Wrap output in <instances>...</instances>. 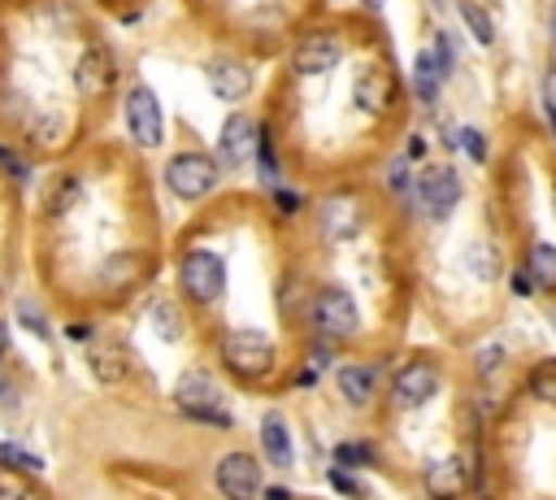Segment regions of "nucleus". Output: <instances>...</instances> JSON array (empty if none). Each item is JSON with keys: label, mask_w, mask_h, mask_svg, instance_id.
<instances>
[{"label": "nucleus", "mask_w": 556, "mask_h": 500, "mask_svg": "<svg viewBox=\"0 0 556 500\" xmlns=\"http://www.w3.org/2000/svg\"><path fill=\"white\" fill-rule=\"evenodd\" d=\"M552 48H556V4H552Z\"/></svg>", "instance_id": "ea45409f"}, {"label": "nucleus", "mask_w": 556, "mask_h": 500, "mask_svg": "<svg viewBox=\"0 0 556 500\" xmlns=\"http://www.w3.org/2000/svg\"><path fill=\"white\" fill-rule=\"evenodd\" d=\"M274 204H282V213H295V204H300V200H295L291 191H282V187H274Z\"/></svg>", "instance_id": "f704fd0d"}, {"label": "nucleus", "mask_w": 556, "mask_h": 500, "mask_svg": "<svg viewBox=\"0 0 556 500\" xmlns=\"http://www.w3.org/2000/svg\"><path fill=\"white\" fill-rule=\"evenodd\" d=\"M460 148H465L473 161H486V139H482V130L465 126V130H460Z\"/></svg>", "instance_id": "7c9ffc66"}, {"label": "nucleus", "mask_w": 556, "mask_h": 500, "mask_svg": "<svg viewBox=\"0 0 556 500\" xmlns=\"http://www.w3.org/2000/svg\"><path fill=\"white\" fill-rule=\"evenodd\" d=\"M365 4H369V9H382V4H387V0H365Z\"/></svg>", "instance_id": "a19ab883"}, {"label": "nucleus", "mask_w": 556, "mask_h": 500, "mask_svg": "<svg viewBox=\"0 0 556 500\" xmlns=\"http://www.w3.org/2000/svg\"><path fill=\"white\" fill-rule=\"evenodd\" d=\"M74 83L83 96H104L113 87V61L100 52V48H87L78 57V70H74Z\"/></svg>", "instance_id": "2eb2a0df"}, {"label": "nucleus", "mask_w": 556, "mask_h": 500, "mask_svg": "<svg viewBox=\"0 0 556 500\" xmlns=\"http://www.w3.org/2000/svg\"><path fill=\"white\" fill-rule=\"evenodd\" d=\"M126 126L135 135L139 148H156L165 126H161V104L152 96V87H130L126 91Z\"/></svg>", "instance_id": "0eeeda50"}, {"label": "nucleus", "mask_w": 556, "mask_h": 500, "mask_svg": "<svg viewBox=\"0 0 556 500\" xmlns=\"http://www.w3.org/2000/svg\"><path fill=\"white\" fill-rule=\"evenodd\" d=\"M513 291H517V296H530V291H534L530 274H513Z\"/></svg>", "instance_id": "c9c22d12"}, {"label": "nucleus", "mask_w": 556, "mask_h": 500, "mask_svg": "<svg viewBox=\"0 0 556 500\" xmlns=\"http://www.w3.org/2000/svg\"><path fill=\"white\" fill-rule=\"evenodd\" d=\"M217 491L230 500H248L261 491V465L248 452H226L217 465Z\"/></svg>", "instance_id": "1a4fd4ad"}, {"label": "nucleus", "mask_w": 556, "mask_h": 500, "mask_svg": "<svg viewBox=\"0 0 556 500\" xmlns=\"http://www.w3.org/2000/svg\"><path fill=\"white\" fill-rule=\"evenodd\" d=\"M65 330H70L74 339H87V335H91V330H87V322H74V326H65Z\"/></svg>", "instance_id": "4c0bfd02"}, {"label": "nucleus", "mask_w": 556, "mask_h": 500, "mask_svg": "<svg viewBox=\"0 0 556 500\" xmlns=\"http://www.w3.org/2000/svg\"><path fill=\"white\" fill-rule=\"evenodd\" d=\"M387 178H391V191H408V174H404V161H395Z\"/></svg>", "instance_id": "72a5a7b5"}, {"label": "nucleus", "mask_w": 556, "mask_h": 500, "mask_svg": "<svg viewBox=\"0 0 556 500\" xmlns=\"http://www.w3.org/2000/svg\"><path fill=\"white\" fill-rule=\"evenodd\" d=\"M26 130H30V139H35L39 148H61V143L70 139V117L56 113V109H48V113H35V122H30Z\"/></svg>", "instance_id": "a211bd4d"}, {"label": "nucleus", "mask_w": 556, "mask_h": 500, "mask_svg": "<svg viewBox=\"0 0 556 500\" xmlns=\"http://www.w3.org/2000/svg\"><path fill=\"white\" fill-rule=\"evenodd\" d=\"M0 465L4 470H17V474H39L43 470V461L30 457V452H22L17 443H0Z\"/></svg>", "instance_id": "cd10ccee"}, {"label": "nucleus", "mask_w": 556, "mask_h": 500, "mask_svg": "<svg viewBox=\"0 0 556 500\" xmlns=\"http://www.w3.org/2000/svg\"><path fill=\"white\" fill-rule=\"evenodd\" d=\"M256 165H261V183L278 187V157H274V139L265 130L256 135Z\"/></svg>", "instance_id": "bb28decb"}, {"label": "nucleus", "mask_w": 556, "mask_h": 500, "mask_svg": "<svg viewBox=\"0 0 556 500\" xmlns=\"http://www.w3.org/2000/svg\"><path fill=\"white\" fill-rule=\"evenodd\" d=\"M222 361L239 378H265L274 370V343L256 326H230L222 339Z\"/></svg>", "instance_id": "f257e3e1"}, {"label": "nucleus", "mask_w": 556, "mask_h": 500, "mask_svg": "<svg viewBox=\"0 0 556 500\" xmlns=\"http://www.w3.org/2000/svg\"><path fill=\"white\" fill-rule=\"evenodd\" d=\"M417 204L434 222L452 217V209L460 204V178H456V170L452 165H426L417 174Z\"/></svg>", "instance_id": "39448f33"}, {"label": "nucleus", "mask_w": 556, "mask_h": 500, "mask_svg": "<svg viewBox=\"0 0 556 500\" xmlns=\"http://www.w3.org/2000/svg\"><path fill=\"white\" fill-rule=\"evenodd\" d=\"M460 17H465V26L473 30V39H478V43H491V39H495V26H491V17H486V9H482V4L465 0V4H460Z\"/></svg>", "instance_id": "393cba45"}, {"label": "nucleus", "mask_w": 556, "mask_h": 500, "mask_svg": "<svg viewBox=\"0 0 556 500\" xmlns=\"http://www.w3.org/2000/svg\"><path fill=\"white\" fill-rule=\"evenodd\" d=\"M352 100L365 109V113H387L391 104H395V78L387 74V70H365L361 78H356V87H352Z\"/></svg>", "instance_id": "ddd939ff"}, {"label": "nucleus", "mask_w": 556, "mask_h": 500, "mask_svg": "<svg viewBox=\"0 0 556 500\" xmlns=\"http://www.w3.org/2000/svg\"><path fill=\"white\" fill-rule=\"evenodd\" d=\"M330 487H334V491H348V496H365V487H361L352 474H343V470H330Z\"/></svg>", "instance_id": "473e14b6"}, {"label": "nucleus", "mask_w": 556, "mask_h": 500, "mask_svg": "<svg viewBox=\"0 0 556 500\" xmlns=\"http://www.w3.org/2000/svg\"><path fill=\"white\" fill-rule=\"evenodd\" d=\"M530 396L543 400V404H556V357L552 361H539L530 370Z\"/></svg>", "instance_id": "5701e85b"}, {"label": "nucleus", "mask_w": 556, "mask_h": 500, "mask_svg": "<svg viewBox=\"0 0 556 500\" xmlns=\"http://www.w3.org/2000/svg\"><path fill=\"white\" fill-rule=\"evenodd\" d=\"M374 387H378V370H374V365H343V370H339V391H343L352 404H369Z\"/></svg>", "instance_id": "f3484780"}, {"label": "nucleus", "mask_w": 556, "mask_h": 500, "mask_svg": "<svg viewBox=\"0 0 556 500\" xmlns=\"http://www.w3.org/2000/svg\"><path fill=\"white\" fill-rule=\"evenodd\" d=\"M78 200H83V183H78V178H61L56 191H52V200H48V213L61 217V213H70Z\"/></svg>", "instance_id": "a878e982"}, {"label": "nucleus", "mask_w": 556, "mask_h": 500, "mask_svg": "<svg viewBox=\"0 0 556 500\" xmlns=\"http://www.w3.org/2000/svg\"><path fill=\"white\" fill-rule=\"evenodd\" d=\"M178 283L187 291V300L195 304H213L222 291H226V261L213 252V248H195L182 257L178 265Z\"/></svg>", "instance_id": "f03ea898"}, {"label": "nucleus", "mask_w": 556, "mask_h": 500, "mask_svg": "<svg viewBox=\"0 0 556 500\" xmlns=\"http://www.w3.org/2000/svg\"><path fill=\"white\" fill-rule=\"evenodd\" d=\"M334 461L339 465H369L374 461V448L369 443H339L334 448Z\"/></svg>", "instance_id": "c756f323"}, {"label": "nucleus", "mask_w": 556, "mask_h": 500, "mask_svg": "<svg viewBox=\"0 0 556 500\" xmlns=\"http://www.w3.org/2000/svg\"><path fill=\"white\" fill-rule=\"evenodd\" d=\"M526 265H530V283L539 291H556V248L552 243H534Z\"/></svg>", "instance_id": "aec40b11"}, {"label": "nucleus", "mask_w": 556, "mask_h": 500, "mask_svg": "<svg viewBox=\"0 0 556 500\" xmlns=\"http://www.w3.org/2000/svg\"><path fill=\"white\" fill-rule=\"evenodd\" d=\"M500 361H504V348H500V343L478 348V374H495V370H500Z\"/></svg>", "instance_id": "2f4dec72"}, {"label": "nucleus", "mask_w": 556, "mask_h": 500, "mask_svg": "<svg viewBox=\"0 0 556 500\" xmlns=\"http://www.w3.org/2000/svg\"><path fill=\"white\" fill-rule=\"evenodd\" d=\"M452 70L439 61V48L430 43V48H421L417 52V61H413V91H417V100H426V104H434L439 100V87H443V78H447Z\"/></svg>", "instance_id": "4468645a"}, {"label": "nucleus", "mask_w": 556, "mask_h": 500, "mask_svg": "<svg viewBox=\"0 0 556 500\" xmlns=\"http://www.w3.org/2000/svg\"><path fill=\"white\" fill-rule=\"evenodd\" d=\"M426 487H430L434 496L456 491V487H460V461H434V465L426 470Z\"/></svg>", "instance_id": "4be33fe9"}, {"label": "nucleus", "mask_w": 556, "mask_h": 500, "mask_svg": "<svg viewBox=\"0 0 556 500\" xmlns=\"http://www.w3.org/2000/svg\"><path fill=\"white\" fill-rule=\"evenodd\" d=\"M313 322H317L321 335L348 339V335H356L361 313H356V300H352L343 287H326V291H317V300H313Z\"/></svg>", "instance_id": "423d86ee"}, {"label": "nucleus", "mask_w": 556, "mask_h": 500, "mask_svg": "<svg viewBox=\"0 0 556 500\" xmlns=\"http://www.w3.org/2000/svg\"><path fill=\"white\" fill-rule=\"evenodd\" d=\"M17 317L26 322V330H35L39 339H48V317H43V309H39L35 300H22V304H17Z\"/></svg>", "instance_id": "c85d7f7f"}, {"label": "nucleus", "mask_w": 556, "mask_h": 500, "mask_svg": "<svg viewBox=\"0 0 556 500\" xmlns=\"http://www.w3.org/2000/svg\"><path fill=\"white\" fill-rule=\"evenodd\" d=\"M165 183L174 196L182 200H200L217 187V161L200 157V152H178L169 165H165Z\"/></svg>", "instance_id": "20e7f679"}, {"label": "nucleus", "mask_w": 556, "mask_h": 500, "mask_svg": "<svg viewBox=\"0 0 556 500\" xmlns=\"http://www.w3.org/2000/svg\"><path fill=\"white\" fill-rule=\"evenodd\" d=\"M261 443H265L269 465H278V470L295 465V448H291V430H287L282 413H274V409H269V413L261 417Z\"/></svg>", "instance_id": "dca6fc26"}, {"label": "nucleus", "mask_w": 556, "mask_h": 500, "mask_svg": "<svg viewBox=\"0 0 556 500\" xmlns=\"http://www.w3.org/2000/svg\"><path fill=\"white\" fill-rule=\"evenodd\" d=\"M174 400L187 417L195 422H213V426H230V409H226V396L222 387L208 378V374H182L178 387H174Z\"/></svg>", "instance_id": "7ed1b4c3"}, {"label": "nucleus", "mask_w": 556, "mask_h": 500, "mask_svg": "<svg viewBox=\"0 0 556 500\" xmlns=\"http://www.w3.org/2000/svg\"><path fill=\"white\" fill-rule=\"evenodd\" d=\"M343 61V43H339V35H304L300 43H295V52H291V65H295V74H326V70H334Z\"/></svg>", "instance_id": "9d476101"}, {"label": "nucleus", "mask_w": 556, "mask_h": 500, "mask_svg": "<svg viewBox=\"0 0 556 500\" xmlns=\"http://www.w3.org/2000/svg\"><path fill=\"white\" fill-rule=\"evenodd\" d=\"M256 122L252 117H226V126H222V139H217V152H222V161L226 165H243L248 157H256Z\"/></svg>", "instance_id": "9b49d317"}, {"label": "nucleus", "mask_w": 556, "mask_h": 500, "mask_svg": "<svg viewBox=\"0 0 556 500\" xmlns=\"http://www.w3.org/2000/svg\"><path fill=\"white\" fill-rule=\"evenodd\" d=\"M421 152H426V143H421V135H413V139H408V157H413V161H417V157H421Z\"/></svg>", "instance_id": "e433bc0d"}, {"label": "nucleus", "mask_w": 556, "mask_h": 500, "mask_svg": "<svg viewBox=\"0 0 556 500\" xmlns=\"http://www.w3.org/2000/svg\"><path fill=\"white\" fill-rule=\"evenodd\" d=\"M434 391H439V370L430 361H408L391 383V396L400 409H421Z\"/></svg>", "instance_id": "6e6552de"}, {"label": "nucleus", "mask_w": 556, "mask_h": 500, "mask_svg": "<svg viewBox=\"0 0 556 500\" xmlns=\"http://www.w3.org/2000/svg\"><path fill=\"white\" fill-rule=\"evenodd\" d=\"M4 352H9V326L0 322V357H4Z\"/></svg>", "instance_id": "58836bf2"}, {"label": "nucleus", "mask_w": 556, "mask_h": 500, "mask_svg": "<svg viewBox=\"0 0 556 500\" xmlns=\"http://www.w3.org/2000/svg\"><path fill=\"white\" fill-rule=\"evenodd\" d=\"M139 274H143V252H113L100 270L104 287H130Z\"/></svg>", "instance_id": "6ab92c4d"}, {"label": "nucleus", "mask_w": 556, "mask_h": 500, "mask_svg": "<svg viewBox=\"0 0 556 500\" xmlns=\"http://www.w3.org/2000/svg\"><path fill=\"white\" fill-rule=\"evenodd\" d=\"M208 87H213V96L217 100H226V104H235V100H243L248 91H252V70L243 65V61H213L208 65Z\"/></svg>", "instance_id": "f8f14e48"}, {"label": "nucleus", "mask_w": 556, "mask_h": 500, "mask_svg": "<svg viewBox=\"0 0 556 500\" xmlns=\"http://www.w3.org/2000/svg\"><path fill=\"white\" fill-rule=\"evenodd\" d=\"M152 326H156L161 339H178V335H182V313H178V304H174V300H156V304H152Z\"/></svg>", "instance_id": "b1692460"}, {"label": "nucleus", "mask_w": 556, "mask_h": 500, "mask_svg": "<svg viewBox=\"0 0 556 500\" xmlns=\"http://www.w3.org/2000/svg\"><path fill=\"white\" fill-rule=\"evenodd\" d=\"M91 370H96V378L117 383V378L126 374V348H122V343H104V348H96V352H91Z\"/></svg>", "instance_id": "412c9836"}]
</instances>
